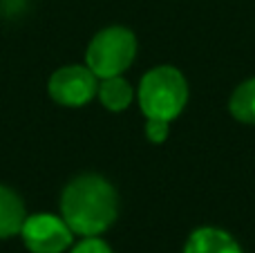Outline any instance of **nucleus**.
<instances>
[{"label": "nucleus", "instance_id": "9d476101", "mask_svg": "<svg viewBox=\"0 0 255 253\" xmlns=\"http://www.w3.org/2000/svg\"><path fill=\"white\" fill-rule=\"evenodd\" d=\"M70 253H115V251L106 240H101L99 236H92V238H83L79 245L70 247Z\"/></svg>", "mask_w": 255, "mask_h": 253}, {"label": "nucleus", "instance_id": "1a4fd4ad", "mask_svg": "<svg viewBox=\"0 0 255 253\" xmlns=\"http://www.w3.org/2000/svg\"><path fill=\"white\" fill-rule=\"evenodd\" d=\"M229 112L242 124L255 126V76L233 90L229 99Z\"/></svg>", "mask_w": 255, "mask_h": 253}, {"label": "nucleus", "instance_id": "6e6552de", "mask_svg": "<svg viewBox=\"0 0 255 253\" xmlns=\"http://www.w3.org/2000/svg\"><path fill=\"white\" fill-rule=\"evenodd\" d=\"M97 97L101 99L103 108L110 112H124L134 99V90L124 76H110V79H99Z\"/></svg>", "mask_w": 255, "mask_h": 253}, {"label": "nucleus", "instance_id": "0eeeda50", "mask_svg": "<svg viewBox=\"0 0 255 253\" xmlns=\"http://www.w3.org/2000/svg\"><path fill=\"white\" fill-rule=\"evenodd\" d=\"M27 220L22 197L13 188L0 184V240L20 236V229Z\"/></svg>", "mask_w": 255, "mask_h": 253}, {"label": "nucleus", "instance_id": "9b49d317", "mask_svg": "<svg viewBox=\"0 0 255 253\" xmlns=\"http://www.w3.org/2000/svg\"><path fill=\"white\" fill-rule=\"evenodd\" d=\"M168 121L161 119H145V137L152 143H161L168 139Z\"/></svg>", "mask_w": 255, "mask_h": 253}, {"label": "nucleus", "instance_id": "20e7f679", "mask_svg": "<svg viewBox=\"0 0 255 253\" xmlns=\"http://www.w3.org/2000/svg\"><path fill=\"white\" fill-rule=\"evenodd\" d=\"M22 245L31 253H63L74 242V231L61 215L36 213L27 215L20 229Z\"/></svg>", "mask_w": 255, "mask_h": 253}, {"label": "nucleus", "instance_id": "7ed1b4c3", "mask_svg": "<svg viewBox=\"0 0 255 253\" xmlns=\"http://www.w3.org/2000/svg\"><path fill=\"white\" fill-rule=\"evenodd\" d=\"M136 56V36L128 27L112 25L94 34L85 49V65L99 76V79H110V76L124 74L132 65Z\"/></svg>", "mask_w": 255, "mask_h": 253}, {"label": "nucleus", "instance_id": "f257e3e1", "mask_svg": "<svg viewBox=\"0 0 255 253\" xmlns=\"http://www.w3.org/2000/svg\"><path fill=\"white\" fill-rule=\"evenodd\" d=\"M61 218L74 236H101L119 218V193L101 175H79L61 193Z\"/></svg>", "mask_w": 255, "mask_h": 253}, {"label": "nucleus", "instance_id": "39448f33", "mask_svg": "<svg viewBox=\"0 0 255 253\" xmlns=\"http://www.w3.org/2000/svg\"><path fill=\"white\" fill-rule=\"evenodd\" d=\"M99 76L88 65L58 67L47 81V92L52 101L65 108H81L97 97Z\"/></svg>", "mask_w": 255, "mask_h": 253}, {"label": "nucleus", "instance_id": "423d86ee", "mask_svg": "<svg viewBox=\"0 0 255 253\" xmlns=\"http://www.w3.org/2000/svg\"><path fill=\"white\" fill-rule=\"evenodd\" d=\"M184 253H244L233 236L217 227H199L188 236Z\"/></svg>", "mask_w": 255, "mask_h": 253}, {"label": "nucleus", "instance_id": "f03ea898", "mask_svg": "<svg viewBox=\"0 0 255 253\" xmlns=\"http://www.w3.org/2000/svg\"><path fill=\"white\" fill-rule=\"evenodd\" d=\"M136 99L145 119H161L170 124L188 103V81L177 67L157 65L139 81Z\"/></svg>", "mask_w": 255, "mask_h": 253}]
</instances>
